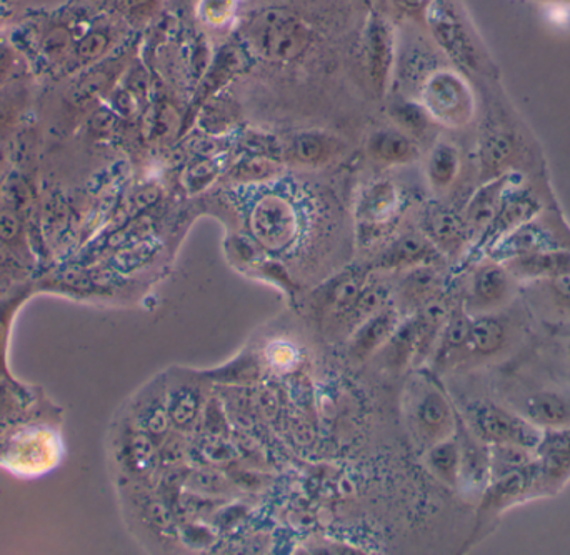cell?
<instances>
[{"mask_svg":"<svg viewBox=\"0 0 570 555\" xmlns=\"http://www.w3.org/2000/svg\"><path fill=\"white\" fill-rule=\"evenodd\" d=\"M240 33L250 52L274 63L297 60L312 40L307 23L294 12L279 7L253 13L244 22Z\"/></svg>","mask_w":570,"mask_h":555,"instance_id":"6da1fadb","label":"cell"},{"mask_svg":"<svg viewBox=\"0 0 570 555\" xmlns=\"http://www.w3.org/2000/svg\"><path fill=\"white\" fill-rule=\"evenodd\" d=\"M2 464L22 476H40L56 469L62 457V440L49 426H23L12 430L2 447Z\"/></svg>","mask_w":570,"mask_h":555,"instance_id":"7a4b0ae2","label":"cell"},{"mask_svg":"<svg viewBox=\"0 0 570 555\" xmlns=\"http://www.w3.org/2000/svg\"><path fill=\"white\" fill-rule=\"evenodd\" d=\"M421 106L432 122L451 129L468 126L475 113L471 87L452 70H435L422 83Z\"/></svg>","mask_w":570,"mask_h":555,"instance_id":"3957f363","label":"cell"},{"mask_svg":"<svg viewBox=\"0 0 570 555\" xmlns=\"http://www.w3.org/2000/svg\"><path fill=\"white\" fill-rule=\"evenodd\" d=\"M465 419L469 429L488 446L514 444L535 450L544 434V430L532 426L514 409H509L494 400L472 403L465 410Z\"/></svg>","mask_w":570,"mask_h":555,"instance_id":"277c9868","label":"cell"},{"mask_svg":"<svg viewBox=\"0 0 570 555\" xmlns=\"http://www.w3.org/2000/svg\"><path fill=\"white\" fill-rule=\"evenodd\" d=\"M534 494L542 496L541 484H539L538 460L525 469L502 479L491 480L482 494L481 506L478 514V531L491 526L494 521L501 519L505 511L514 507L515 504L532 499Z\"/></svg>","mask_w":570,"mask_h":555,"instance_id":"5b68a950","label":"cell"},{"mask_svg":"<svg viewBox=\"0 0 570 555\" xmlns=\"http://www.w3.org/2000/svg\"><path fill=\"white\" fill-rule=\"evenodd\" d=\"M411 403V423L419 439L429 447L455 434L458 416L451 403L434 384L419 386Z\"/></svg>","mask_w":570,"mask_h":555,"instance_id":"8992f818","label":"cell"},{"mask_svg":"<svg viewBox=\"0 0 570 555\" xmlns=\"http://www.w3.org/2000/svg\"><path fill=\"white\" fill-rule=\"evenodd\" d=\"M250 227L261 246L269 250H283L297 236V214L284 197L267 196L254 207Z\"/></svg>","mask_w":570,"mask_h":555,"instance_id":"52a82bcc","label":"cell"},{"mask_svg":"<svg viewBox=\"0 0 570 555\" xmlns=\"http://www.w3.org/2000/svg\"><path fill=\"white\" fill-rule=\"evenodd\" d=\"M542 209H544V206L535 194L528 189H521L518 184H512L505 192L494 219L491 220L488 229L481 234L479 247L489 252L499 240L504 239L519 227L539 217Z\"/></svg>","mask_w":570,"mask_h":555,"instance_id":"ba28073f","label":"cell"},{"mask_svg":"<svg viewBox=\"0 0 570 555\" xmlns=\"http://www.w3.org/2000/svg\"><path fill=\"white\" fill-rule=\"evenodd\" d=\"M542 496L554 494L570 479V427L544 430L535 447Z\"/></svg>","mask_w":570,"mask_h":555,"instance_id":"9c48e42d","label":"cell"},{"mask_svg":"<svg viewBox=\"0 0 570 555\" xmlns=\"http://www.w3.org/2000/svg\"><path fill=\"white\" fill-rule=\"evenodd\" d=\"M394 66V37L381 17H372L365 29L364 67L368 82L379 96H385Z\"/></svg>","mask_w":570,"mask_h":555,"instance_id":"30bf717a","label":"cell"},{"mask_svg":"<svg viewBox=\"0 0 570 555\" xmlns=\"http://www.w3.org/2000/svg\"><path fill=\"white\" fill-rule=\"evenodd\" d=\"M512 286L514 277L504 264L492 259L482 264L472 277L469 309L475 314L495 313L511 299Z\"/></svg>","mask_w":570,"mask_h":555,"instance_id":"8fae6325","label":"cell"},{"mask_svg":"<svg viewBox=\"0 0 570 555\" xmlns=\"http://www.w3.org/2000/svg\"><path fill=\"white\" fill-rule=\"evenodd\" d=\"M83 27L86 26H80L70 13L67 16L57 13V16L42 20L32 36L37 56L42 57L50 66L62 70Z\"/></svg>","mask_w":570,"mask_h":555,"instance_id":"7c38bea8","label":"cell"},{"mask_svg":"<svg viewBox=\"0 0 570 555\" xmlns=\"http://www.w3.org/2000/svg\"><path fill=\"white\" fill-rule=\"evenodd\" d=\"M515 413L541 430L570 427V393L564 389L534 390L515 404Z\"/></svg>","mask_w":570,"mask_h":555,"instance_id":"4fadbf2b","label":"cell"},{"mask_svg":"<svg viewBox=\"0 0 570 555\" xmlns=\"http://www.w3.org/2000/svg\"><path fill=\"white\" fill-rule=\"evenodd\" d=\"M444 260L441 250L431 242L425 234H405L382 250L375 260L379 270H411L417 267H439Z\"/></svg>","mask_w":570,"mask_h":555,"instance_id":"5bb4252c","label":"cell"},{"mask_svg":"<svg viewBox=\"0 0 570 555\" xmlns=\"http://www.w3.org/2000/svg\"><path fill=\"white\" fill-rule=\"evenodd\" d=\"M341 137L325 130H304L285 143L284 160L294 166L318 167L331 162L344 150Z\"/></svg>","mask_w":570,"mask_h":555,"instance_id":"9a60e30c","label":"cell"},{"mask_svg":"<svg viewBox=\"0 0 570 555\" xmlns=\"http://www.w3.org/2000/svg\"><path fill=\"white\" fill-rule=\"evenodd\" d=\"M564 249L551 229L539 222L538 217L531 222L515 229L504 239L499 240L491 250L489 257L498 262L515 259V257L529 256V254L544 252V250Z\"/></svg>","mask_w":570,"mask_h":555,"instance_id":"2e32d148","label":"cell"},{"mask_svg":"<svg viewBox=\"0 0 570 555\" xmlns=\"http://www.w3.org/2000/svg\"><path fill=\"white\" fill-rule=\"evenodd\" d=\"M425 236L441 250L442 256H461L471 237L464 217L448 207H431L424 219Z\"/></svg>","mask_w":570,"mask_h":555,"instance_id":"e0dca14e","label":"cell"},{"mask_svg":"<svg viewBox=\"0 0 570 555\" xmlns=\"http://www.w3.org/2000/svg\"><path fill=\"white\" fill-rule=\"evenodd\" d=\"M114 46V30L107 22H92L83 27L73 43L72 52L62 67V73L76 76L102 62Z\"/></svg>","mask_w":570,"mask_h":555,"instance_id":"ac0fdd59","label":"cell"},{"mask_svg":"<svg viewBox=\"0 0 570 555\" xmlns=\"http://www.w3.org/2000/svg\"><path fill=\"white\" fill-rule=\"evenodd\" d=\"M365 283H367V274L364 270L355 269L341 274L318 290V309L328 319L345 324V319L351 314L355 300L361 296Z\"/></svg>","mask_w":570,"mask_h":555,"instance_id":"d6986e66","label":"cell"},{"mask_svg":"<svg viewBox=\"0 0 570 555\" xmlns=\"http://www.w3.org/2000/svg\"><path fill=\"white\" fill-rule=\"evenodd\" d=\"M367 152L384 166H409L421 156L415 137L399 127H382L368 136Z\"/></svg>","mask_w":570,"mask_h":555,"instance_id":"ffe728a7","label":"cell"},{"mask_svg":"<svg viewBox=\"0 0 570 555\" xmlns=\"http://www.w3.org/2000/svg\"><path fill=\"white\" fill-rule=\"evenodd\" d=\"M401 196L397 187L389 180H381L368 187L357 207L358 229H384L399 212Z\"/></svg>","mask_w":570,"mask_h":555,"instance_id":"44dd1931","label":"cell"},{"mask_svg":"<svg viewBox=\"0 0 570 555\" xmlns=\"http://www.w3.org/2000/svg\"><path fill=\"white\" fill-rule=\"evenodd\" d=\"M511 340L509 324L495 313L478 314L471 320L468 357L474 359H494L504 353Z\"/></svg>","mask_w":570,"mask_h":555,"instance_id":"7402d4cb","label":"cell"},{"mask_svg":"<svg viewBox=\"0 0 570 555\" xmlns=\"http://www.w3.org/2000/svg\"><path fill=\"white\" fill-rule=\"evenodd\" d=\"M33 102L30 77L0 87V146L9 142L26 122Z\"/></svg>","mask_w":570,"mask_h":555,"instance_id":"603a6c76","label":"cell"},{"mask_svg":"<svg viewBox=\"0 0 570 555\" xmlns=\"http://www.w3.org/2000/svg\"><path fill=\"white\" fill-rule=\"evenodd\" d=\"M37 287L33 280L26 279L13 284L2 297H0V380L13 384L12 374L9 369V346L12 336L13 323L19 316L22 307L29 303L30 297L36 294Z\"/></svg>","mask_w":570,"mask_h":555,"instance_id":"cb8c5ba5","label":"cell"},{"mask_svg":"<svg viewBox=\"0 0 570 555\" xmlns=\"http://www.w3.org/2000/svg\"><path fill=\"white\" fill-rule=\"evenodd\" d=\"M399 327V313L395 307L385 306L384 309L368 317L352 333L351 354L354 359L364 360L377 353L384 344L389 343Z\"/></svg>","mask_w":570,"mask_h":555,"instance_id":"d4e9b609","label":"cell"},{"mask_svg":"<svg viewBox=\"0 0 570 555\" xmlns=\"http://www.w3.org/2000/svg\"><path fill=\"white\" fill-rule=\"evenodd\" d=\"M514 174L509 172L499 177V179L489 180V182L482 184L478 192L471 197L464 212L465 224L471 230V236L472 234L481 236L488 229L489 224L494 219L499 207H501L505 192L514 184Z\"/></svg>","mask_w":570,"mask_h":555,"instance_id":"484cf974","label":"cell"},{"mask_svg":"<svg viewBox=\"0 0 570 555\" xmlns=\"http://www.w3.org/2000/svg\"><path fill=\"white\" fill-rule=\"evenodd\" d=\"M126 67L124 57H110L102 62L89 67L77 73L76 83L70 90V102L73 109H83L90 106L97 97L106 93L112 87L114 80L120 76V70Z\"/></svg>","mask_w":570,"mask_h":555,"instance_id":"4316f807","label":"cell"},{"mask_svg":"<svg viewBox=\"0 0 570 555\" xmlns=\"http://www.w3.org/2000/svg\"><path fill=\"white\" fill-rule=\"evenodd\" d=\"M515 153L514 139L504 127H491L481 140L479 170L482 184L509 174Z\"/></svg>","mask_w":570,"mask_h":555,"instance_id":"83f0119b","label":"cell"},{"mask_svg":"<svg viewBox=\"0 0 570 555\" xmlns=\"http://www.w3.org/2000/svg\"><path fill=\"white\" fill-rule=\"evenodd\" d=\"M459 450H461V483L481 489L489 484V446L474 436L458 417Z\"/></svg>","mask_w":570,"mask_h":555,"instance_id":"f1b7e54d","label":"cell"},{"mask_svg":"<svg viewBox=\"0 0 570 555\" xmlns=\"http://www.w3.org/2000/svg\"><path fill=\"white\" fill-rule=\"evenodd\" d=\"M502 264L508 267L514 279L548 280L556 274L570 269V252L564 249L544 250V252L515 257Z\"/></svg>","mask_w":570,"mask_h":555,"instance_id":"f546056e","label":"cell"},{"mask_svg":"<svg viewBox=\"0 0 570 555\" xmlns=\"http://www.w3.org/2000/svg\"><path fill=\"white\" fill-rule=\"evenodd\" d=\"M471 320L468 307L455 306L449 313L444 329L439 337L438 354L435 363L439 366L451 364L452 360H461L468 357L469 333H471Z\"/></svg>","mask_w":570,"mask_h":555,"instance_id":"4dcf8cb0","label":"cell"},{"mask_svg":"<svg viewBox=\"0 0 570 555\" xmlns=\"http://www.w3.org/2000/svg\"><path fill=\"white\" fill-rule=\"evenodd\" d=\"M442 289V276L435 266L411 269L399 287V300L402 306L417 313L432 300L438 299Z\"/></svg>","mask_w":570,"mask_h":555,"instance_id":"1f68e13d","label":"cell"},{"mask_svg":"<svg viewBox=\"0 0 570 555\" xmlns=\"http://www.w3.org/2000/svg\"><path fill=\"white\" fill-rule=\"evenodd\" d=\"M431 22L435 36L439 37L442 46L451 52V56H454V59L461 62L462 66L475 69L474 50H472L471 42H469L468 36H465L458 19L448 9L438 6L431 12Z\"/></svg>","mask_w":570,"mask_h":555,"instance_id":"d6a6232c","label":"cell"},{"mask_svg":"<svg viewBox=\"0 0 570 555\" xmlns=\"http://www.w3.org/2000/svg\"><path fill=\"white\" fill-rule=\"evenodd\" d=\"M461 172V150L448 139L438 140L428 157L429 184L435 190H448Z\"/></svg>","mask_w":570,"mask_h":555,"instance_id":"836d02e7","label":"cell"},{"mask_svg":"<svg viewBox=\"0 0 570 555\" xmlns=\"http://www.w3.org/2000/svg\"><path fill=\"white\" fill-rule=\"evenodd\" d=\"M0 242L6 244L22 262L32 269L36 264L26 220L9 204L0 202Z\"/></svg>","mask_w":570,"mask_h":555,"instance_id":"e575fe53","label":"cell"},{"mask_svg":"<svg viewBox=\"0 0 570 555\" xmlns=\"http://www.w3.org/2000/svg\"><path fill=\"white\" fill-rule=\"evenodd\" d=\"M428 466L441 483L455 489L461 484V450L458 437H448L429 447Z\"/></svg>","mask_w":570,"mask_h":555,"instance_id":"d590c367","label":"cell"},{"mask_svg":"<svg viewBox=\"0 0 570 555\" xmlns=\"http://www.w3.org/2000/svg\"><path fill=\"white\" fill-rule=\"evenodd\" d=\"M535 463V450L514 444L489 446V483L519 473Z\"/></svg>","mask_w":570,"mask_h":555,"instance_id":"8d00e7d4","label":"cell"},{"mask_svg":"<svg viewBox=\"0 0 570 555\" xmlns=\"http://www.w3.org/2000/svg\"><path fill=\"white\" fill-rule=\"evenodd\" d=\"M281 163L276 159L264 156L246 157V159L239 160L236 166L230 169L227 174V179L230 182L237 184H249L261 182V180L273 179V177L279 176Z\"/></svg>","mask_w":570,"mask_h":555,"instance_id":"74e56055","label":"cell"},{"mask_svg":"<svg viewBox=\"0 0 570 555\" xmlns=\"http://www.w3.org/2000/svg\"><path fill=\"white\" fill-rule=\"evenodd\" d=\"M23 77H29L26 53L16 42L0 39V87Z\"/></svg>","mask_w":570,"mask_h":555,"instance_id":"f35d334b","label":"cell"},{"mask_svg":"<svg viewBox=\"0 0 570 555\" xmlns=\"http://www.w3.org/2000/svg\"><path fill=\"white\" fill-rule=\"evenodd\" d=\"M392 116L397 120L399 129L405 130L412 137L421 136L432 123L431 117L428 116L421 102L397 103L392 110Z\"/></svg>","mask_w":570,"mask_h":555,"instance_id":"ab89813d","label":"cell"},{"mask_svg":"<svg viewBox=\"0 0 570 555\" xmlns=\"http://www.w3.org/2000/svg\"><path fill=\"white\" fill-rule=\"evenodd\" d=\"M239 0H200L199 16L204 22L220 27L233 19Z\"/></svg>","mask_w":570,"mask_h":555,"instance_id":"60d3db41","label":"cell"},{"mask_svg":"<svg viewBox=\"0 0 570 555\" xmlns=\"http://www.w3.org/2000/svg\"><path fill=\"white\" fill-rule=\"evenodd\" d=\"M30 267L19 259L6 244L0 242V277L3 279L19 280L29 279Z\"/></svg>","mask_w":570,"mask_h":555,"instance_id":"b9f144b4","label":"cell"},{"mask_svg":"<svg viewBox=\"0 0 570 555\" xmlns=\"http://www.w3.org/2000/svg\"><path fill=\"white\" fill-rule=\"evenodd\" d=\"M548 284L554 306L570 316V269L556 274L548 279Z\"/></svg>","mask_w":570,"mask_h":555,"instance_id":"7bdbcfd3","label":"cell"},{"mask_svg":"<svg viewBox=\"0 0 570 555\" xmlns=\"http://www.w3.org/2000/svg\"><path fill=\"white\" fill-rule=\"evenodd\" d=\"M156 0H116L117 10L130 22H140L153 13Z\"/></svg>","mask_w":570,"mask_h":555,"instance_id":"ee69618b","label":"cell"},{"mask_svg":"<svg viewBox=\"0 0 570 555\" xmlns=\"http://www.w3.org/2000/svg\"><path fill=\"white\" fill-rule=\"evenodd\" d=\"M197 399L193 396V394H184L177 399V403L174 404L173 417L176 419L177 424L180 426H186L190 420L194 419V414H196Z\"/></svg>","mask_w":570,"mask_h":555,"instance_id":"f6af8a7d","label":"cell"},{"mask_svg":"<svg viewBox=\"0 0 570 555\" xmlns=\"http://www.w3.org/2000/svg\"><path fill=\"white\" fill-rule=\"evenodd\" d=\"M568 364H569V377H570V339L568 343Z\"/></svg>","mask_w":570,"mask_h":555,"instance_id":"bcb514c9","label":"cell"},{"mask_svg":"<svg viewBox=\"0 0 570 555\" xmlns=\"http://www.w3.org/2000/svg\"><path fill=\"white\" fill-rule=\"evenodd\" d=\"M0 166H2V156H0Z\"/></svg>","mask_w":570,"mask_h":555,"instance_id":"7dc6e473","label":"cell"}]
</instances>
